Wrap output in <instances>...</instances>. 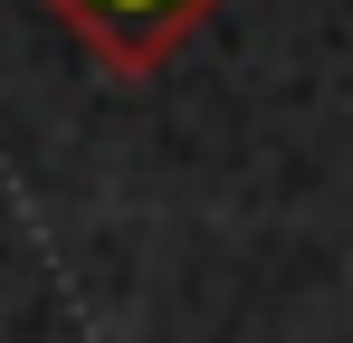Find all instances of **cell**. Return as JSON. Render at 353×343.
Instances as JSON below:
<instances>
[{
    "mask_svg": "<svg viewBox=\"0 0 353 343\" xmlns=\"http://www.w3.org/2000/svg\"><path fill=\"white\" fill-rule=\"evenodd\" d=\"M48 10H58L67 29L86 39V57H105L115 76H153L220 0H48Z\"/></svg>",
    "mask_w": 353,
    "mask_h": 343,
    "instance_id": "cell-1",
    "label": "cell"
}]
</instances>
